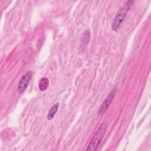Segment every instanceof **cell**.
<instances>
[{"label":"cell","mask_w":151,"mask_h":151,"mask_svg":"<svg viewBox=\"0 0 151 151\" xmlns=\"http://www.w3.org/2000/svg\"><path fill=\"white\" fill-rule=\"evenodd\" d=\"M107 127V124L106 123H103L99 128L98 130L91 140L89 145L87 146L86 150H96L98 148L103 136L105 134Z\"/></svg>","instance_id":"1"},{"label":"cell","mask_w":151,"mask_h":151,"mask_svg":"<svg viewBox=\"0 0 151 151\" xmlns=\"http://www.w3.org/2000/svg\"><path fill=\"white\" fill-rule=\"evenodd\" d=\"M132 1L126 2L124 6L120 8L119 12L117 13L111 24V28L113 31H116L119 28L120 25L122 24V22H123L126 15L127 12L129 9L130 6L132 5Z\"/></svg>","instance_id":"2"},{"label":"cell","mask_w":151,"mask_h":151,"mask_svg":"<svg viewBox=\"0 0 151 151\" xmlns=\"http://www.w3.org/2000/svg\"><path fill=\"white\" fill-rule=\"evenodd\" d=\"M116 91V88H114L109 93V96L106 98L104 101L102 103V104H101V106H100V108H99V109L98 110V112H97L98 116H101L107 110V108L110 106L111 102L112 101V100H113V98H114V97L115 96Z\"/></svg>","instance_id":"3"},{"label":"cell","mask_w":151,"mask_h":151,"mask_svg":"<svg viewBox=\"0 0 151 151\" xmlns=\"http://www.w3.org/2000/svg\"><path fill=\"white\" fill-rule=\"evenodd\" d=\"M32 76V73L31 71H27L21 78L19 84H18V92L20 94H22L27 88L29 82L30 80L31 79Z\"/></svg>","instance_id":"4"},{"label":"cell","mask_w":151,"mask_h":151,"mask_svg":"<svg viewBox=\"0 0 151 151\" xmlns=\"http://www.w3.org/2000/svg\"><path fill=\"white\" fill-rule=\"evenodd\" d=\"M90 40V32L89 31H86L85 32H83L81 38V41H80V52H83L87 48L88 42Z\"/></svg>","instance_id":"5"},{"label":"cell","mask_w":151,"mask_h":151,"mask_svg":"<svg viewBox=\"0 0 151 151\" xmlns=\"http://www.w3.org/2000/svg\"><path fill=\"white\" fill-rule=\"evenodd\" d=\"M58 107H59V103H56L50 109V110L48 112V114H47V119L48 120H51L54 117V115L55 114L56 112L57 111V110L58 109Z\"/></svg>","instance_id":"6"},{"label":"cell","mask_w":151,"mask_h":151,"mask_svg":"<svg viewBox=\"0 0 151 151\" xmlns=\"http://www.w3.org/2000/svg\"><path fill=\"white\" fill-rule=\"evenodd\" d=\"M49 81L47 78L43 77L39 81V88L41 91H45L48 87Z\"/></svg>","instance_id":"7"}]
</instances>
